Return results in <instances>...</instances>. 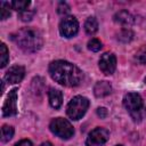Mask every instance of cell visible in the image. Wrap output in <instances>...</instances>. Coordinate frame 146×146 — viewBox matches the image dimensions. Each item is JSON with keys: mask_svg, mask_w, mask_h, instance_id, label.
I'll return each instance as SVG.
<instances>
[{"mask_svg": "<svg viewBox=\"0 0 146 146\" xmlns=\"http://www.w3.org/2000/svg\"><path fill=\"white\" fill-rule=\"evenodd\" d=\"M49 74L62 86L75 87L82 81L83 74L78 66L66 60H55L49 65Z\"/></svg>", "mask_w": 146, "mask_h": 146, "instance_id": "obj_1", "label": "cell"}, {"mask_svg": "<svg viewBox=\"0 0 146 146\" xmlns=\"http://www.w3.org/2000/svg\"><path fill=\"white\" fill-rule=\"evenodd\" d=\"M13 40L18 44L21 49L26 52L38 51L43 43L41 33L32 27H24L13 35Z\"/></svg>", "mask_w": 146, "mask_h": 146, "instance_id": "obj_2", "label": "cell"}, {"mask_svg": "<svg viewBox=\"0 0 146 146\" xmlns=\"http://www.w3.org/2000/svg\"><path fill=\"white\" fill-rule=\"evenodd\" d=\"M123 105L133 121L139 122L144 116V103L139 94L128 92L123 98Z\"/></svg>", "mask_w": 146, "mask_h": 146, "instance_id": "obj_3", "label": "cell"}, {"mask_svg": "<svg viewBox=\"0 0 146 146\" xmlns=\"http://www.w3.org/2000/svg\"><path fill=\"white\" fill-rule=\"evenodd\" d=\"M89 107V100L83 96H75L67 104L66 113L72 120L81 119Z\"/></svg>", "mask_w": 146, "mask_h": 146, "instance_id": "obj_4", "label": "cell"}, {"mask_svg": "<svg viewBox=\"0 0 146 146\" xmlns=\"http://www.w3.org/2000/svg\"><path fill=\"white\" fill-rule=\"evenodd\" d=\"M49 128L54 135H56L62 139H70L74 135V129L72 124L66 119H63V117L54 119L50 122Z\"/></svg>", "mask_w": 146, "mask_h": 146, "instance_id": "obj_5", "label": "cell"}, {"mask_svg": "<svg viewBox=\"0 0 146 146\" xmlns=\"http://www.w3.org/2000/svg\"><path fill=\"white\" fill-rule=\"evenodd\" d=\"M79 31V23L75 17L67 16L64 17L59 24V32L65 38H72Z\"/></svg>", "mask_w": 146, "mask_h": 146, "instance_id": "obj_6", "label": "cell"}, {"mask_svg": "<svg viewBox=\"0 0 146 146\" xmlns=\"http://www.w3.org/2000/svg\"><path fill=\"white\" fill-rule=\"evenodd\" d=\"M108 131L104 128H96L89 132L86 145L87 146H104V144L108 139Z\"/></svg>", "mask_w": 146, "mask_h": 146, "instance_id": "obj_7", "label": "cell"}, {"mask_svg": "<svg viewBox=\"0 0 146 146\" xmlns=\"http://www.w3.org/2000/svg\"><path fill=\"white\" fill-rule=\"evenodd\" d=\"M17 88H14L9 91L3 106H2V115L3 116H11L17 113Z\"/></svg>", "mask_w": 146, "mask_h": 146, "instance_id": "obj_8", "label": "cell"}, {"mask_svg": "<svg viewBox=\"0 0 146 146\" xmlns=\"http://www.w3.org/2000/svg\"><path fill=\"white\" fill-rule=\"evenodd\" d=\"M99 68L103 73L113 74L116 68V57L112 52H105L99 58Z\"/></svg>", "mask_w": 146, "mask_h": 146, "instance_id": "obj_9", "label": "cell"}, {"mask_svg": "<svg viewBox=\"0 0 146 146\" xmlns=\"http://www.w3.org/2000/svg\"><path fill=\"white\" fill-rule=\"evenodd\" d=\"M24 75H25V68L21 65H15V66H11L6 72L5 80L8 83H18L23 80Z\"/></svg>", "mask_w": 146, "mask_h": 146, "instance_id": "obj_10", "label": "cell"}, {"mask_svg": "<svg viewBox=\"0 0 146 146\" xmlns=\"http://www.w3.org/2000/svg\"><path fill=\"white\" fill-rule=\"evenodd\" d=\"M112 86L107 81H99L94 87V94L96 97H105L111 94Z\"/></svg>", "mask_w": 146, "mask_h": 146, "instance_id": "obj_11", "label": "cell"}, {"mask_svg": "<svg viewBox=\"0 0 146 146\" xmlns=\"http://www.w3.org/2000/svg\"><path fill=\"white\" fill-rule=\"evenodd\" d=\"M114 21L121 25H131L133 23V16L127 10H120L114 15Z\"/></svg>", "mask_w": 146, "mask_h": 146, "instance_id": "obj_12", "label": "cell"}, {"mask_svg": "<svg viewBox=\"0 0 146 146\" xmlns=\"http://www.w3.org/2000/svg\"><path fill=\"white\" fill-rule=\"evenodd\" d=\"M48 97H49V103L51 105V107L54 108H59L63 104V95L59 90L57 89H50L48 92Z\"/></svg>", "mask_w": 146, "mask_h": 146, "instance_id": "obj_13", "label": "cell"}, {"mask_svg": "<svg viewBox=\"0 0 146 146\" xmlns=\"http://www.w3.org/2000/svg\"><path fill=\"white\" fill-rule=\"evenodd\" d=\"M84 30L88 34H95L98 30V22L95 17H89L84 23Z\"/></svg>", "mask_w": 146, "mask_h": 146, "instance_id": "obj_14", "label": "cell"}, {"mask_svg": "<svg viewBox=\"0 0 146 146\" xmlns=\"http://www.w3.org/2000/svg\"><path fill=\"white\" fill-rule=\"evenodd\" d=\"M14 136V128L10 125H3L1 128V140L3 143L9 141Z\"/></svg>", "mask_w": 146, "mask_h": 146, "instance_id": "obj_15", "label": "cell"}, {"mask_svg": "<svg viewBox=\"0 0 146 146\" xmlns=\"http://www.w3.org/2000/svg\"><path fill=\"white\" fill-rule=\"evenodd\" d=\"M10 2L7 1H1L0 2V17L1 19H6L10 16Z\"/></svg>", "mask_w": 146, "mask_h": 146, "instance_id": "obj_16", "label": "cell"}, {"mask_svg": "<svg viewBox=\"0 0 146 146\" xmlns=\"http://www.w3.org/2000/svg\"><path fill=\"white\" fill-rule=\"evenodd\" d=\"M132 38H133V33L128 29H124V30L120 31V33L117 34V40L121 41V42H124V43L130 42L132 40Z\"/></svg>", "mask_w": 146, "mask_h": 146, "instance_id": "obj_17", "label": "cell"}, {"mask_svg": "<svg viewBox=\"0 0 146 146\" xmlns=\"http://www.w3.org/2000/svg\"><path fill=\"white\" fill-rule=\"evenodd\" d=\"M10 6H11V8L13 9H15V10H17V11H23V10H26L27 9V7L30 6V1H27V0H24V1H22V0H16V1H11L10 2Z\"/></svg>", "mask_w": 146, "mask_h": 146, "instance_id": "obj_18", "label": "cell"}, {"mask_svg": "<svg viewBox=\"0 0 146 146\" xmlns=\"http://www.w3.org/2000/svg\"><path fill=\"white\" fill-rule=\"evenodd\" d=\"M0 57H1V63H0L1 65L0 66L5 67L9 62V52H8V49H7L5 43H1V46H0Z\"/></svg>", "mask_w": 146, "mask_h": 146, "instance_id": "obj_19", "label": "cell"}, {"mask_svg": "<svg viewBox=\"0 0 146 146\" xmlns=\"http://www.w3.org/2000/svg\"><path fill=\"white\" fill-rule=\"evenodd\" d=\"M135 59L139 63V64H143V65H146V46L141 47L137 52H136V56H135Z\"/></svg>", "mask_w": 146, "mask_h": 146, "instance_id": "obj_20", "label": "cell"}, {"mask_svg": "<svg viewBox=\"0 0 146 146\" xmlns=\"http://www.w3.org/2000/svg\"><path fill=\"white\" fill-rule=\"evenodd\" d=\"M102 47H103V44H102V42L98 39L92 38L88 42V49L91 50V51H99L102 49Z\"/></svg>", "mask_w": 146, "mask_h": 146, "instance_id": "obj_21", "label": "cell"}, {"mask_svg": "<svg viewBox=\"0 0 146 146\" xmlns=\"http://www.w3.org/2000/svg\"><path fill=\"white\" fill-rule=\"evenodd\" d=\"M34 13H35V11H34L33 9L23 10V11L19 13V18H21V21H23V22H29V21H31L32 17L34 16Z\"/></svg>", "mask_w": 146, "mask_h": 146, "instance_id": "obj_22", "label": "cell"}, {"mask_svg": "<svg viewBox=\"0 0 146 146\" xmlns=\"http://www.w3.org/2000/svg\"><path fill=\"white\" fill-rule=\"evenodd\" d=\"M57 11H58L59 15H66V14L70 13V7H68V5L65 3V2H60V3L58 5Z\"/></svg>", "mask_w": 146, "mask_h": 146, "instance_id": "obj_23", "label": "cell"}, {"mask_svg": "<svg viewBox=\"0 0 146 146\" xmlns=\"http://www.w3.org/2000/svg\"><path fill=\"white\" fill-rule=\"evenodd\" d=\"M97 115L100 116V117H106V115H107V110H106L105 107H99V108L97 110Z\"/></svg>", "mask_w": 146, "mask_h": 146, "instance_id": "obj_24", "label": "cell"}, {"mask_svg": "<svg viewBox=\"0 0 146 146\" xmlns=\"http://www.w3.org/2000/svg\"><path fill=\"white\" fill-rule=\"evenodd\" d=\"M15 146H33V145H32V143L29 139H23V140L16 143Z\"/></svg>", "mask_w": 146, "mask_h": 146, "instance_id": "obj_25", "label": "cell"}, {"mask_svg": "<svg viewBox=\"0 0 146 146\" xmlns=\"http://www.w3.org/2000/svg\"><path fill=\"white\" fill-rule=\"evenodd\" d=\"M41 146H54V145L51 143H49V141H44V143L41 144Z\"/></svg>", "mask_w": 146, "mask_h": 146, "instance_id": "obj_26", "label": "cell"}, {"mask_svg": "<svg viewBox=\"0 0 146 146\" xmlns=\"http://www.w3.org/2000/svg\"><path fill=\"white\" fill-rule=\"evenodd\" d=\"M116 146H122V145H116Z\"/></svg>", "mask_w": 146, "mask_h": 146, "instance_id": "obj_27", "label": "cell"}, {"mask_svg": "<svg viewBox=\"0 0 146 146\" xmlns=\"http://www.w3.org/2000/svg\"><path fill=\"white\" fill-rule=\"evenodd\" d=\"M145 82H146V78H145Z\"/></svg>", "mask_w": 146, "mask_h": 146, "instance_id": "obj_28", "label": "cell"}]
</instances>
